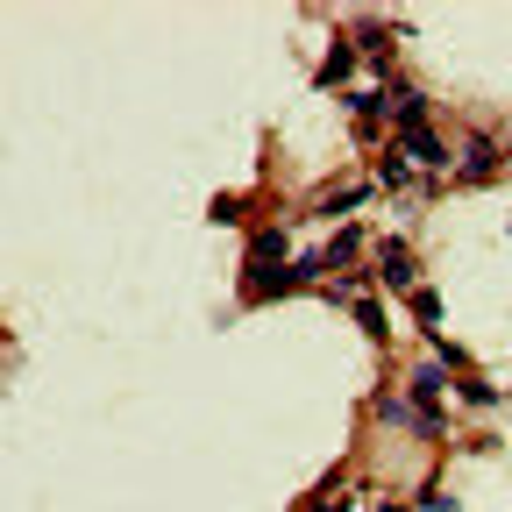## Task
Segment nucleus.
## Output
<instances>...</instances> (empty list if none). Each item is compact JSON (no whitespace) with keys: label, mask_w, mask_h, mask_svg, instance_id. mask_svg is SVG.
I'll use <instances>...</instances> for the list:
<instances>
[{"label":"nucleus","mask_w":512,"mask_h":512,"mask_svg":"<svg viewBox=\"0 0 512 512\" xmlns=\"http://www.w3.org/2000/svg\"><path fill=\"white\" fill-rule=\"evenodd\" d=\"M505 157H512V143L498 136V128H477L470 143H456V171H448V178H456V185H491Z\"/></svg>","instance_id":"f257e3e1"},{"label":"nucleus","mask_w":512,"mask_h":512,"mask_svg":"<svg viewBox=\"0 0 512 512\" xmlns=\"http://www.w3.org/2000/svg\"><path fill=\"white\" fill-rule=\"evenodd\" d=\"M377 285H384V292H406V299L420 292V256H413L406 235H384V242H377Z\"/></svg>","instance_id":"f03ea898"},{"label":"nucleus","mask_w":512,"mask_h":512,"mask_svg":"<svg viewBox=\"0 0 512 512\" xmlns=\"http://www.w3.org/2000/svg\"><path fill=\"white\" fill-rule=\"evenodd\" d=\"M285 292H306L292 264H242V299L264 306V299H285Z\"/></svg>","instance_id":"7ed1b4c3"},{"label":"nucleus","mask_w":512,"mask_h":512,"mask_svg":"<svg viewBox=\"0 0 512 512\" xmlns=\"http://www.w3.org/2000/svg\"><path fill=\"white\" fill-rule=\"evenodd\" d=\"M392 143H399L420 171H434V178H441V171H456V143H448L441 128H420V136H392Z\"/></svg>","instance_id":"20e7f679"},{"label":"nucleus","mask_w":512,"mask_h":512,"mask_svg":"<svg viewBox=\"0 0 512 512\" xmlns=\"http://www.w3.org/2000/svg\"><path fill=\"white\" fill-rule=\"evenodd\" d=\"M349 79H356V43H349V36H335V43H328V57H320V72H313V86L349 100V93H356Z\"/></svg>","instance_id":"39448f33"},{"label":"nucleus","mask_w":512,"mask_h":512,"mask_svg":"<svg viewBox=\"0 0 512 512\" xmlns=\"http://www.w3.org/2000/svg\"><path fill=\"white\" fill-rule=\"evenodd\" d=\"M363 242H370V235H363L356 221H342L328 242H320V271H328V278H349V271H356V256H363Z\"/></svg>","instance_id":"423d86ee"},{"label":"nucleus","mask_w":512,"mask_h":512,"mask_svg":"<svg viewBox=\"0 0 512 512\" xmlns=\"http://www.w3.org/2000/svg\"><path fill=\"white\" fill-rule=\"evenodd\" d=\"M370 200H377V178H356V185H328V192L313 200V214L349 221V214H356V207H370Z\"/></svg>","instance_id":"0eeeda50"},{"label":"nucleus","mask_w":512,"mask_h":512,"mask_svg":"<svg viewBox=\"0 0 512 512\" xmlns=\"http://www.w3.org/2000/svg\"><path fill=\"white\" fill-rule=\"evenodd\" d=\"M342 36L356 43V57H377V64H384V57H392V43L406 36V22H349Z\"/></svg>","instance_id":"6e6552de"},{"label":"nucleus","mask_w":512,"mask_h":512,"mask_svg":"<svg viewBox=\"0 0 512 512\" xmlns=\"http://www.w3.org/2000/svg\"><path fill=\"white\" fill-rule=\"evenodd\" d=\"M413 178H420V164H413L399 143H384V150H377V192H406Z\"/></svg>","instance_id":"1a4fd4ad"},{"label":"nucleus","mask_w":512,"mask_h":512,"mask_svg":"<svg viewBox=\"0 0 512 512\" xmlns=\"http://www.w3.org/2000/svg\"><path fill=\"white\" fill-rule=\"evenodd\" d=\"M370 420H377V427H399V434H420V406H413L406 392H377Z\"/></svg>","instance_id":"9d476101"},{"label":"nucleus","mask_w":512,"mask_h":512,"mask_svg":"<svg viewBox=\"0 0 512 512\" xmlns=\"http://www.w3.org/2000/svg\"><path fill=\"white\" fill-rule=\"evenodd\" d=\"M349 320L363 328V342H377V349L392 342V313H384V299H356V306H349Z\"/></svg>","instance_id":"9b49d317"},{"label":"nucleus","mask_w":512,"mask_h":512,"mask_svg":"<svg viewBox=\"0 0 512 512\" xmlns=\"http://www.w3.org/2000/svg\"><path fill=\"white\" fill-rule=\"evenodd\" d=\"M285 256H292V235H285V228H256L242 264H285Z\"/></svg>","instance_id":"f8f14e48"},{"label":"nucleus","mask_w":512,"mask_h":512,"mask_svg":"<svg viewBox=\"0 0 512 512\" xmlns=\"http://www.w3.org/2000/svg\"><path fill=\"white\" fill-rule=\"evenodd\" d=\"M406 313L420 320V328H427V335H441V292H434V285H420V292L406 299Z\"/></svg>","instance_id":"ddd939ff"},{"label":"nucleus","mask_w":512,"mask_h":512,"mask_svg":"<svg viewBox=\"0 0 512 512\" xmlns=\"http://www.w3.org/2000/svg\"><path fill=\"white\" fill-rule=\"evenodd\" d=\"M207 221H214V228H228V221H249V200H242V192H221V200L207 207Z\"/></svg>","instance_id":"4468645a"},{"label":"nucleus","mask_w":512,"mask_h":512,"mask_svg":"<svg viewBox=\"0 0 512 512\" xmlns=\"http://www.w3.org/2000/svg\"><path fill=\"white\" fill-rule=\"evenodd\" d=\"M456 392H463V406H498V384H484V377H456Z\"/></svg>","instance_id":"2eb2a0df"},{"label":"nucleus","mask_w":512,"mask_h":512,"mask_svg":"<svg viewBox=\"0 0 512 512\" xmlns=\"http://www.w3.org/2000/svg\"><path fill=\"white\" fill-rule=\"evenodd\" d=\"M434 484H441V477H427V484H420V512H456V498L434 491Z\"/></svg>","instance_id":"dca6fc26"},{"label":"nucleus","mask_w":512,"mask_h":512,"mask_svg":"<svg viewBox=\"0 0 512 512\" xmlns=\"http://www.w3.org/2000/svg\"><path fill=\"white\" fill-rule=\"evenodd\" d=\"M377 512H413V505H399V498H384V505H377Z\"/></svg>","instance_id":"f3484780"}]
</instances>
